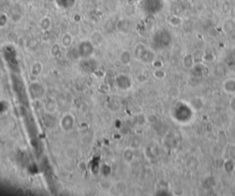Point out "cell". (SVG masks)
Here are the masks:
<instances>
[{"mask_svg": "<svg viewBox=\"0 0 235 196\" xmlns=\"http://www.w3.org/2000/svg\"><path fill=\"white\" fill-rule=\"evenodd\" d=\"M74 125V118L71 114H66L62 117L61 120V127L65 131H69L73 127Z\"/></svg>", "mask_w": 235, "mask_h": 196, "instance_id": "1", "label": "cell"}, {"mask_svg": "<svg viewBox=\"0 0 235 196\" xmlns=\"http://www.w3.org/2000/svg\"><path fill=\"white\" fill-rule=\"evenodd\" d=\"M223 88L225 92H227L228 94H234L235 93V79L230 78L225 81L223 83Z\"/></svg>", "mask_w": 235, "mask_h": 196, "instance_id": "2", "label": "cell"}, {"mask_svg": "<svg viewBox=\"0 0 235 196\" xmlns=\"http://www.w3.org/2000/svg\"><path fill=\"white\" fill-rule=\"evenodd\" d=\"M114 189L119 193H125L128 191V184L125 181H118L114 184Z\"/></svg>", "mask_w": 235, "mask_h": 196, "instance_id": "3", "label": "cell"}, {"mask_svg": "<svg viewBox=\"0 0 235 196\" xmlns=\"http://www.w3.org/2000/svg\"><path fill=\"white\" fill-rule=\"evenodd\" d=\"M99 188L103 191V192H110L112 189H114V183L111 182L108 180H103L101 181L99 183Z\"/></svg>", "mask_w": 235, "mask_h": 196, "instance_id": "4", "label": "cell"}, {"mask_svg": "<svg viewBox=\"0 0 235 196\" xmlns=\"http://www.w3.org/2000/svg\"><path fill=\"white\" fill-rule=\"evenodd\" d=\"M72 42H73V37H72L71 34L65 33L62 37V41H61L62 47H63V48H69L70 46L72 45Z\"/></svg>", "mask_w": 235, "mask_h": 196, "instance_id": "5", "label": "cell"}, {"mask_svg": "<svg viewBox=\"0 0 235 196\" xmlns=\"http://www.w3.org/2000/svg\"><path fill=\"white\" fill-rule=\"evenodd\" d=\"M42 72V63L37 61L31 67V74L33 76H39Z\"/></svg>", "mask_w": 235, "mask_h": 196, "instance_id": "6", "label": "cell"}, {"mask_svg": "<svg viewBox=\"0 0 235 196\" xmlns=\"http://www.w3.org/2000/svg\"><path fill=\"white\" fill-rule=\"evenodd\" d=\"M51 24H52L51 18L45 17L41 18V20L40 21V27L42 30H47L50 29Z\"/></svg>", "mask_w": 235, "mask_h": 196, "instance_id": "7", "label": "cell"}, {"mask_svg": "<svg viewBox=\"0 0 235 196\" xmlns=\"http://www.w3.org/2000/svg\"><path fill=\"white\" fill-rule=\"evenodd\" d=\"M123 158L127 162H130L134 158V153L131 148H126L123 151Z\"/></svg>", "mask_w": 235, "mask_h": 196, "instance_id": "8", "label": "cell"}, {"mask_svg": "<svg viewBox=\"0 0 235 196\" xmlns=\"http://www.w3.org/2000/svg\"><path fill=\"white\" fill-rule=\"evenodd\" d=\"M122 62V64L127 65L130 63V53L128 51H122V53L120 54V59H119Z\"/></svg>", "mask_w": 235, "mask_h": 196, "instance_id": "9", "label": "cell"}, {"mask_svg": "<svg viewBox=\"0 0 235 196\" xmlns=\"http://www.w3.org/2000/svg\"><path fill=\"white\" fill-rule=\"evenodd\" d=\"M153 74L156 79H159V80H162V79L165 78V76H166V72L162 68H156Z\"/></svg>", "mask_w": 235, "mask_h": 196, "instance_id": "10", "label": "cell"}, {"mask_svg": "<svg viewBox=\"0 0 235 196\" xmlns=\"http://www.w3.org/2000/svg\"><path fill=\"white\" fill-rule=\"evenodd\" d=\"M192 59H193V57H192L191 55H186V57L183 59V65H185V67H186V69H190V68H192L193 63H194V61H189L192 60Z\"/></svg>", "mask_w": 235, "mask_h": 196, "instance_id": "11", "label": "cell"}, {"mask_svg": "<svg viewBox=\"0 0 235 196\" xmlns=\"http://www.w3.org/2000/svg\"><path fill=\"white\" fill-rule=\"evenodd\" d=\"M61 52V46L59 44H54L52 49H51V53L52 56H57Z\"/></svg>", "mask_w": 235, "mask_h": 196, "instance_id": "12", "label": "cell"}, {"mask_svg": "<svg viewBox=\"0 0 235 196\" xmlns=\"http://www.w3.org/2000/svg\"><path fill=\"white\" fill-rule=\"evenodd\" d=\"M230 108L232 111V113L235 114V97L231 98L230 101Z\"/></svg>", "mask_w": 235, "mask_h": 196, "instance_id": "13", "label": "cell"}, {"mask_svg": "<svg viewBox=\"0 0 235 196\" xmlns=\"http://www.w3.org/2000/svg\"><path fill=\"white\" fill-rule=\"evenodd\" d=\"M122 62H121V61L120 60H116L114 62H113V66L116 68V69H119V68H120V66H122Z\"/></svg>", "mask_w": 235, "mask_h": 196, "instance_id": "14", "label": "cell"}, {"mask_svg": "<svg viewBox=\"0 0 235 196\" xmlns=\"http://www.w3.org/2000/svg\"><path fill=\"white\" fill-rule=\"evenodd\" d=\"M32 192H32L31 190H30V189H27V190L25 191V193H26V194H29V195H31V194H33Z\"/></svg>", "mask_w": 235, "mask_h": 196, "instance_id": "15", "label": "cell"}]
</instances>
